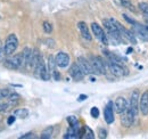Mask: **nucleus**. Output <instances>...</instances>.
Masks as SVG:
<instances>
[{
	"mask_svg": "<svg viewBox=\"0 0 148 139\" xmlns=\"http://www.w3.org/2000/svg\"><path fill=\"white\" fill-rule=\"evenodd\" d=\"M128 106H129V103L124 97H117L114 103V109L117 114H122L128 109Z\"/></svg>",
	"mask_w": 148,
	"mask_h": 139,
	"instance_id": "11",
	"label": "nucleus"
},
{
	"mask_svg": "<svg viewBox=\"0 0 148 139\" xmlns=\"http://www.w3.org/2000/svg\"><path fill=\"white\" fill-rule=\"evenodd\" d=\"M21 138H22V139H26V138H34V135H33L32 132H29V133H26V135H24V136H21Z\"/></svg>",
	"mask_w": 148,
	"mask_h": 139,
	"instance_id": "32",
	"label": "nucleus"
},
{
	"mask_svg": "<svg viewBox=\"0 0 148 139\" xmlns=\"http://www.w3.org/2000/svg\"><path fill=\"white\" fill-rule=\"evenodd\" d=\"M131 52H132V48H129V49H128V54H130Z\"/></svg>",
	"mask_w": 148,
	"mask_h": 139,
	"instance_id": "34",
	"label": "nucleus"
},
{
	"mask_svg": "<svg viewBox=\"0 0 148 139\" xmlns=\"http://www.w3.org/2000/svg\"><path fill=\"white\" fill-rule=\"evenodd\" d=\"M77 65L80 66L81 71L84 73V75H90V74H93V70L91 67V64L89 62V59H87L86 57H77V61H76Z\"/></svg>",
	"mask_w": 148,
	"mask_h": 139,
	"instance_id": "7",
	"label": "nucleus"
},
{
	"mask_svg": "<svg viewBox=\"0 0 148 139\" xmlns=\"http://www.w3.org/2000/svg\"><path fill=\"white\" fill-rule=\"evenodd\" d=\"M139 111L143 113V115H147L148 114V90L144 91L143 95H140Z\"/></svg>",
	"mask_w": 148,
	"mask_h": 139,
	"instance_id": "13",
	"label": "nucleus"
},
{
	"mask_svg": "<svg viewBox=\"0 0 148 139\" xmlns=\"http://www.w3.org/2000/svg\"><path fill=\"white\" fill-rule=\"evenodd\" d=\"M104 118H105V121L107 124H112L114 122V104L112 102H110L105 107Z\"/></svg>",
	"mask_w": 148,
	"mask_h": 139,
	"instance_id": "14",
	"label": "nucleus"
},
{
	"mask_svg": "<svg viewBox=\"0 0 148 139\" xmlns=\"http://www.w3.org/2000/svg\"><path fill=\"white\" fill-rule=\"evenodd\" d=\"M91 30H92V33L95 34V36H96L98 40H100L104 45H108V43H110L107 34L105 33V31L103 30V28H101L99 24L92 23V24H91Z\"/></svg>",
	"mask_w": 148,
	"mask_h": 139,
	"instance_id": "5",
	"label": "nucleus"
},
{
	"mask_svg": "<svg viewBox=\"0 0 148 139\" xmlns=\"http://www.w3.org/2000/svg\"><path fill=\"white\" fill-rule=\"evenodd\" d=\"M6 52H5V49H3V47H1L0 48V62H3L5 59H6Z\"/></svg>",
	"mask_w": 148,
	"mask_h": 139,
	"instance_id": "27",
	"label": "nucleus"
},
{
	"mask_svg": "<svg viewBox=\"0 0 148 139\" xmlns=\"http://www.w3.org/2000/svg\"><path fill=\"white\" fill-rule=\"evenodd\" d=\"M53 132H54V127H47L46 129H43V131L41 132V138L42 139H49L53 137Z\"/></svg>",
	"mask_w": 148,
	"mask_h": 139,
	"instance_id": "18",
	"label": "nucleus"
},
{
	"mask_svg": "<svg viewBox=\"0 0 148 139\" xmlns=\"http://www.w3.org/2000/svg\"><path fill=\"white\" fill-rule=\"evenodd\" d=\"M55 61L57 66L60 67V69H65V67H67L70 65V56L64 52H58L55 56Z\"/></svg>",
	"mask_w": 148,
	"mask_h": 139,
	"instance_id": "8",
	"label": "nucleus"
},
{
	"mask_svg": "<svg viewBox=\"0 0 148 139\" xmlns=\"http://www.w3.org/2000/svg\"><path fill=\"white\" fill-rule=\"evenodd\" d=\"M138 7H139V9L145 14V16L148 17V3L147 2H140V3L138 5Z\"/></svg>",
	"mask_w": 148,
	"mask_h": 139,
	"instance_id": "21",
	"label": "nucleus"
},
{
	"mask_svg": "<svg viewBox=\"0 0 148 139\" xmlns=\"http://www.w3.org/2000/svg\"><path fill=\"white\" fill-rule=\"evenodd\" d=\"M84 128H86V133H84V137L83 138H89V139L95 138V135H93L92 130L89 127H84Z\"/></svg>",
	"mask_w": 148,
	"mask_h": 139,
	"instance_id": "23",
	"label": "nucleus"
},
{
	"mask_svg": "<svg viewBox=\"0 0 148 139\" xmlns=\"http://www.w3.org/2000/svg\"><path fill=\"white\" fill-rule=\"evenodd\" d=\"M67 122L70 123V125L71 127H75V125H79V121H77V119L73 116V115H71V116H69L67 118Z\"/></svg>",
	"mask_w": 148,
	"mask_h": 139,
	"instance_id": "25",
	"label": "nucleus"
},
{
	"mask_svg": "<svg viewBox=\"0 0 148 139\" xmlns=\"http://www.w3.org/2000/svg\"><path fill=\"white\" fill-rule=\"evenodd\" d=\"M134 118H136L134 114L131 112V109L128 107V109L124 113H122V116H121V123H122V125L125 127V128H130L133 124V122H134Z\"/></svg>",
	"mask_w": 148,
	"mask_h": 139,
	"instance_id": "10",
	"label": "nucleus"
},
{
	"mask_svg": "<svg viewBox=\"0 0 148 139\" xmlns=\"http://www.w3.org/2000/svg\"><path fill=\"white\" fill-rule=\"evenodd\" d=\"M3 65L10 70H18L25 67V61H24L23 54L19 52L16 55H10L8 58L3 61Z\"/></svg>",
	"mask_w": 148,
	"mask_h": 139,
	"instance_id": "2",
	"label": "nucleus"
},
{
	"mask_svg": "<svg viewBox=\"0 0 148 139\" xmlns=\"http://www.w3.org/2000/svg\"><path fill=\"white\" fill-rule=\"evenodd\" d=\"M132 31L134 32L136 36H138L140 40H143V41H145V42H148V29H147V26H146V28H144L143 25H140L139 23H137V24H134V25H133V30H132Z\"/></svg>",
	"mask_w": 148,
	"mask_h": 139,
	"instance_id": "9",
	"label": "nucleus"
},
{
	"mask_svg": "<svg viewBox=\"0 0 148 139\" xmlns=\"http://www.w3.org/2000/svg\"><path fill=\"white\" fill-rule=\"evenodd\" d=\"M2 47V43H1V40H0V48Z\"/></svg>",
	"mask_w": 148,
	"mask_h": 139,
	"instance_id": "35",
	"label": "nucleus"
},
{
	"mask_svg": "<svg viewBox=\"0 0 148 139\" xmlns=\"http://www.w3.org/2000/svg\"><path fill=\"white\" fill-rule=\"evenodd\" d=\"M56 66H57V64H56L55 57L50 55L49 58H48V70H49L50 74H53V73L56 71Z\"/></svg>",
	"mask_w": 148,
	"mask_h": 139,
	"instance_id": "19",
	"label": "nucleus"
},
{
	"mask_svg": "<svg viewBox=\"0 0 148 139\" xmlns=\"http://www.w3.org/2000/svg\"><path fill=\"white\" fill-rule=\"evenodd\" d=\"M77 29H79L81 35H82L86 40H88V41H91V40H92V36L90 34L89 28H88V25H87L84 22H79V23H77Z\"/></svg>",
	"mask_w": 148,
	"mask_h": 139,
	"instance_id": "15",
	"label": "nucleus"
},
{
	"mask_svg": "<svg viewBox=\"0 0 148 139\" xmlns=\"http://www.w3.org/2000/svg\"><path fill=\"white\" fill-rule=\"evenodd\" d=\"M9 107H10V106H9L8 103H6V104H0V112H6Z\"/></svg>",
	"mask_w": 148,
	"mask_h": 139,
	"instance_id": "31",
	"label": "nucleus"
},
{
	"mask_svg": "<svg viewBox=\"0 0 148 139\" xmlns=\"http://www.w3.org/2000/svg\"><path fill=\"white\" fill-rule=\"evenodd\" d=\"M90 114H91V116H92L93 119H97L99 116V109L97 107H92L91 111H90Z\"/></svg>",
	"mask_w": 148,
	"mask_h": 139,
	"instance_id": "26",
	"label": "nucleus"
},
{
	"mask_svg": "<svg viewBox=\"0 0 148 139\" xmlns=\"http://www.w3.org/2000/svg\"><path fill=\"white\" fill-rule=\"evenodd\" d=\"M107 66H108V70L111 71L112 74H114L115 76H124V75L128 74L127 70L119 63H114V62L107 61Z\"/></svg>",
	"mask_w": 148,
	"mask_h": 139,
	"instance_id": "6",
	"label": "nucleus"
},
{
	"mask_svg": "<svg viewBox=\"0 0 148 139\" xmlns=\"http://www.w3.org/2000/svg\"><path fill=\"white\" fill-rule=\"evenodd\" d=\"M87 98H88V96H87V95H80V96H79V98H77V100H79V102H83V100H86Z\"/></svg>",
	"mask_w": 148,
	"mask_h": 139,
	"instance_id": "33",
	"label": "nucleus"
},
{
	"mask_svg": "<svg viewBox=\"0 0 148 139\" xmlns=\"http://www.w3.org/2000/svg\"><path fill=\"white\" fill-rule=\"evenodd\" d=\"M107 137V131L104 129H99V138H106Z\"/></svg>",
	"mask_w": 148,
	"mask_h": 139,
	"instance_id": "30",
	"label": "nucleus"
},
{
	"mask_svg": "<svg viewBox=\"0 0 148 139\" xmlns=\"http://www.w3.org/2000/svg\"><path fill=\"white\" fill-rule=\"evenodd\" d=\"M70 74H71V76L73 78L75 81H81L84 78V73L81 71L80 66L77 65V63H74V64L71 65V67H70Z\"/></svg>",
	"mask_w": 148,
	"mask_h": 139,
	"instance_id": "12",
	"label": "nucleus"
},
{
	"mask_svg": "<svg viewBox=\"0 0 148 139\" xmlns=\"http://www.w3.org/2000/svg\"><path fill=\"white\" fill-rule=\"evenodd\" d=\"M19 98H21V96H19L18 94H16V92H10L9 96H8V104H9V106H10V107L16 106V105L18 104Z\"/></svg>",
	"mask_w": 148,
	"mask_h": 139,
	"instance_id": "16",
	"label": "nucleus"
},
{
	"mask_svg": "<svg viewBox=\"0 0 148 139\" xmlns=\"http://www.w3.org/2000/svg\"><path fill=\"white\" fill-rule=\"evenodd\" d=\"M14 115L19 119H26L29 116V109L26 108H17L14 111Z\"/></svg>",
	"mask_w": 148,
	"mask_h": 139,
	"instance_id": "17",
	"label": "nucleus"
},
{
	"mask_svg": "<svg viewBox=\"0 0 148 139\" xmlns=\"http://www.w3.org/2000/svg\"><path fill=\"white\" fill-rule=\"evenodd\" d=\"M122 16H123V18H124V19H125L127 22H129V23H131L132 25H134V24H137V22H136L134 19H132V18H130L129 16H128V15H125V14H123Z\"/></svg>",
	"mask_w": 148,
	"mask_h": 139,
	"instance_id": "29",
	"label": "nucleus"
},
{
	"mask_svg": "<svg viewBox=\"0 0 148 139\" xmlns=\"http://www.w3.org/2000/svg\"><path fill=\"white\" fill-rule=\"evenodd\" d=\"M120 2H121V5H122L123 7L128 8L131 12H134V10H136V8H134V6L132 5L131 0H120Z\"/></svg>",
	"mask_w": 148,
	"mask_h": 139,
	"instance_id": "20",
	"label": "nucleus"
},
{
	"mask_svg": "<svg viewBox=\"0 0 148 139\" xmlns=\"http://www.w3.org/2000/svg\"><path fill=\"white\" fill-rule=\"evenodd\" d=\"M9 94H10L9 89H6V88L5 89H0V100L3 99V98H8Z\"/></svg>",
	"mask_w": 148,
	"mask_h": 139,
	"instance_id": "24",
	"label": "nucleus"
},
{
	"mask_svg": "<svg viewBox=\"0 0 148 139\" xmlns=\"http://www.w3.org/2000/svg\"><path fill=\"white\" fill-rule=\"evenodd\" d=\"M139 100H140V92H139V90L132 91V94L130 96L129 106L128 107L131 109V112L134 114V116H137L138 113L140 112L139 111Z\"/></svg>",
	"mask_w": 148,
	"mask_h": 139,
	"instance_id": "4",
	"label": "nucleus"
},
{
	"mask_svg": "<svg viewBox=\"0 0 148 139\" xmlns=\"http://www.w3.org/2000/svg\"><path fill=\"white\" fill-rule=\"evenodd\" d=\"M42 28H43V31L46 32V33H51V31H53V25L49 23V22H43V24H42Z\"/></svg>",
	"mask_w": 148,
	"mask_h": 139,
	"instance_id": "22",
	"label": "nucleus"
},
{
	"mask_svg": "<svg viewBox=\"0 0 148 139\" xmlns=\"http://www.w3.org/2000/svg\"><path fill=\"white\" fill-rule=\"evenodd\" d=\"M15 120H16V116L13 114V115H10V116H8V119H7V124L8 125H12L14 122H15Z\"/></svg>",
	"mask_w": 148,
	"mask_h": 139,
	"instance_id": "28",
	"label": "nucleus"
},
{
	"mask_svg": "<svg viewBox=\"0 0 148 139\" xmlns=\"http://www.w3.org/2000/svg\"><path fill=\"white\" fill-rule=\"evenodd\" d=\"M17 47H18V39H17V36L14 33H10L6 38V41H5V45H3V49L6 52V55L7 56L13 55L14 52H16Z\"/></svg>",
	"mask_w": 148,
	"mask_h": 139,
	"instance_id": "3",
	"label": "nucleus"
},
{
	"mask_svg": "<svg viewBox=\"0 0 148 139\" xmlns=\"http://www.w3.org/2000/svg\"><path fill=\"white\" fill-rule=\"evenodd\" d=\"M89 62L91 64V67L93 70V74L100 75V74H106L107 73V61L103 59L99 56H90L89 57Z\"/></svg>",
	"mask_w": 148,
	"mask_h": 139,
	"instance_id": "1",
	"label": "nucleus"
}]
</instances>
